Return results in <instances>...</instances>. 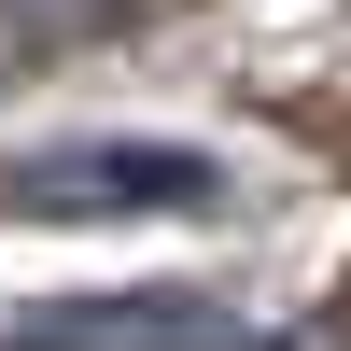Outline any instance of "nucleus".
<instances>
[{
	"label": "nucleus",
	"instance_id": "1",
	"mask_svg": "<svg viewBox=\"0 0 351 351\" xmlns=\"http://www.w3.org/2000/svg\"><path fill=\"white\" fill-rule=\"evenodd\" d=\"M0 211H43V225H141V211H183V225H225V211H239V169L197 155V141H43V155L0 169Z\"/></svg>",
	"mask_w": 351,
	"mask_h": 351
},
{
	"label": "nucleus",
	"instance_id": "2",
	"mask_svg": "<svg viewBox=\"0 0 351 351\" xmlns=\"http://www.w3.org/2000/svg\"><path fill=\"white\" fill-rule=\"evenodd\" d=\"M0 351H267V324L225 295H43L0 309Z\"/></svg>",
	"mask_w": 351,
	"mask_h": 351
}]
</instances>
